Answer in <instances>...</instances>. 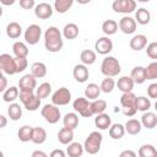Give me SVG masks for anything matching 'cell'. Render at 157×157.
<instances>
[{
    "mask_svg": "<svg viewBox=\"0 0 157 157\" xmlns=\"http://www.w3.org/2000/svg\"><path fill=\"white\" fill-rule=\"evenodd\" d=\"M63 45H64L63 36H61V32L59 31V28H56L55 26L48 27L47 31L44 32V47H45V49L50 53H56V52L61 50Z\"/></svg>",
    "mask_w": 157,
    "mask_h": 157,
    "instance_id": "cell-1",
    "label": "cell"
},
{
    "mask_svg": "<svg viewBox=\"0 0 157 157\" xmlns=\"http://www.w3.org/2000/svg\"><path fill=\"white\" fill-rule=\"evenodd\" d=\"M121 71V66L120 63L117 58L114 56H105L102 60L101 64V72L105 76V77H114L117 75H119Z\"/></svg>",
    "mask_w": 157,
    "mask_h": 157,
    "instance_id": "cell-2",
    "label": "cell"
},
{
    "mask_svg": "<svg viewBox=\"0 0 157 157\" xmlns=\"http://www.w3.org/2000/svg\"><path fill=\"white\" fill-rule=\"evenodd\" d=\"M103 136L98 131H92L83 142V151H86L90 155H96L101 150Z\"/></svg>",
    "mask_w": 157,
    "mask_h": 157,
    "instance_id": "cell-3",
    "label": "cell"
},
{
    "mask_svg": "<svg viewBox=\"0 0 157 157\" xmlns=\"http://www.w3.org/2000/svg\"><path fill=\"white\" fill-rule=\"evenodd\" d=\"M40 114L45 119V121L49 123V124L58 123L60 117H61L60 109L56 105H54V104H44L42 110H40Z\"/></svg>",
    "mask_w": 157,
    "mask_h": 157,
    "instance_id": "cell-4",
    "label": "cell"
},
{
    "mask_svg": "<svg viewBox=\"0 0 157 157\" xmlns=\"http://www.w3.org/2000/svg\"><path fill=\"white\" fill-rule=\"evenodd\" d=\"M71 101V92L66 87H60L56 90L52 96V104L59 107V105H66Z\"/></svg>",
    "mask_w": 157,
    "mask_h": 157,
    "instance_id": "cell-5",
    "label": "cell"
},
{
    "mask_svg": "<svg viewBox=\"0 0 157 157\" xmlns=\"http://www.w3.org/2000/svg\"><path fill=\"white\" fill-rule=\"evenodd\" d=\"M90 103L91 102L88 99H86L85 97H78L72 102V108L75 109V112H78L80 115H82L85 118H90L93 115Z\"/></svg>",
    "mask_w": 157,
    "mask_h": 157,
    "instance_id": "cell-6",
    "label": "cell"
},
{
    "mask_svg": "<svg viewBox=\"0 0 157 157\" xmlns=\"http://www.w3.org/2000/svg\"><path fill=\"white\" fill-rule=\"evenodd\" d=\"M42 37V28L38 25H29L25 31V40L29 45H34L39 42Z\"/></svg>",
    "mask_w": 157,
    "mask_h": 157,
    "instance_id": "cell-7",
    "label": "cell"
},
{
    "mask_svg": "<svg viewBox=\"0 0 157 157\" xmlns=\"http://www.w3.org/2000/svg\"><path fill=\"white\" fill-rule=\"evenodd\" d=\"M0 70L5 72L6 75H15L16 74V66H15V58H12L10 54H1L0 55Z\"/></svg>",
    "mask_w": 157,
    "mask_h": 157,
    "instance_id": "cell-8",
    "label": "cell"
},
{
    "mask_svg": "<svg viewBox=\"0 0 157 157\" xmlns=\"http://www.w3.org/2000/svg\"><path fill=\"white\" fill-rule=\"evenodd\" d=\"M112 9L119 13H130L136 10V2L134 0H115L112 4Z\"/></svg>",
    "mask_w": 157,
    "mask_h": 157,
    "instance_id": "cell-9",
    "label": "cell"
},
{
    "mask_svg": "<svg viewBox=\"0 0 157 157\" xmlns=\"http://www.w3.org/2000/svg\"><path fill=\"white\" fill-rule=\"evenodd\" d=\"M94 49L101 55H107L113 50V42L109 37H101L94 43Z\"/></svg>",
    "mask_w": 157,
    "mask_h": 157,
    "instance_id": "cell-10",
    "label": "cell"
},
{
    "mask_svg": "<svg viewBox=\"0 0 157 157\" xmlns=\"http://www.w3.org/2000/svg\"><path fill=\"white\" fill-rule=\"evenodd\" d=\"M136 26L137 23L135 22V20L130 16H124L119 20V23H118V27L119 29L125 33V34H132L135 31H136Z\"/></svg>",
    "mask_w": 157,
    "mask_h": 157,
    "instance_id": "cell-11",
    "label": "cell"
},
{
    "mask_svg": "<svg viewBox=\"0 0 157 157\" xmlns=\"http://www.w3.org/2000/svg\"><path fill=\"white\" fill-rule=\"evenodd\" d=\"M34 15L39 20H48L53 15V7L48 2H39L34 6Z\"/></svg>",
    "mask_w": 157,
    "mask_h": 157,
    "instance_id": "cell-12",
    "label": "cell"
},
{
    "mask_svg": "<svg viewBox=\"0 0 157 157\" xmlns=\"http://www.w3.org/2000/svg\"><path fill=\"white\" fill-rule=\"evenodd\" d=\"M20 91H34L37 87V78L32 74L23 75L18 81Z\"/></svg>",
    "mask_w": 157,
    "mask_h": 157,
    "instance_id": "cell-13",
    "label": "cell"
},
{
    "mask_svg": "<svg viewBox=\"0 0 157 157\" xmlns=\"http://www.w3.org/2000/svg\"><path fill=\"white\" fill-rule=\"evenodd\" d=\"M72 75H74V78L80 82V83H83L87 81L88 76H90V72H88V69L86 65L83 64H77L74 66V71H72Z\"/></svg>",
    "mask_w": 157,
    "mask_h": 157,
    "instance_id": "cell-14",
    "label": "cell"
},
{
    "mask_svg": "<svg viewBox=\"0 0 157 157\" xmlns=\"http://www.w3.org/2000/svg\"><path fill=\"white\" fill-rule=\"evenodd\" d=\"M130 48L135 52H139V50H142L146 45H147V37L145 34H136L131 39H130V43H129Z\"/></svg>",
    "mask_w": 157,
    "mask_h": 157,
    "instance_id": "cell-15",
    "label": "cell"
},
{
    "mask_svg": "<svg viewBox=\"0 0 157 157\" xmlns=\"http://www.w3.org/2000/svg\"><path fill=\"white\" fill-rule=\"evenodd\" d=\"M141 126L147 129H153L157 125V115L153 112H145L141 117Z\"/></svg>",
    "mask_w": 157,
    "mask_h": 157,
    "instance_id": "cell-16",
    "label": "cell"
},
{
    "mask_svg": "<svg viewBox=\"0 0 157 157\" xmlns=\"http://www.w3.org/2000/svg\"><path fill=\"white\" fill-rule=\"evenodd\" d=\"M94 125L99 130H107L112 125V118L108 114H105V113L97 114V117L94 118Z\"/></svg>",
    "mask_w": 157,
    "mask_h": 157,
    "instance_id": "cell-17",
    "label": "cell"
},
{
    "mask_svg": "<svg viewBox=\"0 0 157 157\" xmlns=\"http://www.w3.org/2000/svg\"><path fill=\"white\" fill-rule=\"evenodd\" d=\"M130 78L132 80L134 83L136 85H141L146 81V76H145V67L144 66H135L131 72H130Z\"/></svg>",
    "mask_w": 157,
    "mask_h": 157,
    "instance_id": "cell-18",
    "label": "cell"
},
{
    "mask_svg": "<svg viewBox=\"0 0 157 157\" xmlns=\"http://www.w3.org/2000/svg\"><path fill=\"white\" fill-rule=\"evenodd\" d=\"M134 82L130 78V76H121L120 78H118V82H117V86H118V90L121 91L123 93H128V92H131L132 88H134Z\"/></svg>",
    "mask_w": 157,
    "mask_h": 157,
    "instance_id": "cell-19",
    "label": "cell"
},
{
    "mask_svg": "<svg viewBox=\"0 0 157 157\" xmlns=\"http://www.w3.org/2000/svg\"><path fill=\"white\" fill-rule=\"evenodd\" d=\"M101 94V88L96 83H88L85 88V98L88 99V101H94V99H98Z\"/></svg>",
    "mask_w": 157,
    "mask_h": 157,
    "instance_id": "cell-20",
    "label": "cell"
},
{
    "mask_svg": "<svg viewBox=\"0 0 157 157\" xmlns=\"http://www.w3.org/2000/svg\"><path fill=\"white\" fill-rule=\"evenodd\" d=\"M63 123H64V128L70 129V130H75L78 125V115L76 113H66L64 115Z\"/></svg>",
    "mask_w": 157,
    "mask_h": 157,
    "instance_id": "cell-21",
    "label": "cell"
},
{
    "mask_svg": "<svg viewBox=\"0 0 157 157\" xmlns=\"http://www.w3.org/2000/svg\"><path fill=\"white\" fill-rule=\"evenodd\" d=\"M45 140H47V131L43 128H40V126L33 128L31 141L33 144H36V145H42L43 142H45Z\"/></svg>",
    "mask_w": 157,
    "mask_h": 157,
    "instance_id": "cell-22",
    "label": "cell"
},
{
    "mask_svg": "<svg viewBox=\"0 0 157 157\" xmlns=\"http://www.w3.org/2000/svg\"><path fill=\"white\" fill-rule=\"evenodd\" d=\"M58 140L60 144L63 145H69L74 140V130L66 129V128H61L58 132Z\"/></svg>",
    "mask_w": 157,
    "mask_h": 157,
    "instance_id": "cell-23",
    "label": "cell"
},
{
    "mask_svg": "<svg viewBox=\"0 0 157 157\" xmlns=\"http://www.w3.org/2000/svg\"><path fill=\"white\" fill-rule=\"evenodd\" d=\"M151 20V13L145 7H140L136 10V13H135V22L136 23H140V25H147Z\"/></svg>",
    "mask_w": 157,
    "mask_h": 157,
    "instance_id": "cell-24",
    "label": "cell"
},
{
    "mask_svg": "<svg viewBox=\"0 0 157 157\" xmlns=\"http://www.w3.org/2000/svg\"><path fill=\"white\" fill-rule=\"evenodd\" d=\"M22 33V27L20 23L17 22H10L7 26H6V34L9 38L11 39H16L21 36Z\"/></svg>",
    "mask_w": 157,
    "mask_h": 157,
    "instance_id": "cell-25",
    "label": "cell"
},
{
    "mask_svg": "<svg viewBox=\"0 0 157 157\" xmlns=\"http://www.w3.org/2000/svg\"><path fill=\"white\" fill-rule=\"evenodd\" d=\"M31 74L36 77V78H42L47 75V66L44 63L40 61H36L32 64L31 66Z\"/></svg>",
    "mask_w": 157,
    "mask_h": 157,
    "instance_id": "cell-26",
    "label": "cell"
},
{
    "mask_svg": "<svg viewBox=\"0 0 157 157\" xmlns=\"http://www.w3.org/2000/svg\"><path fill=\"white\" fill-rule=\"evenodd\" d=\"M141 123L137 119H129L124 125V129L129 135H137L141 131Z\"/></svg>",
    "mask_w": 157,
    "mask_h": 157,
    "instance_id": "cell-27",
    "label": "cell"
},
{
    "mask_svg": "<svg viewBox=\"0 0 157 157\" xmlns=\"http://www.w3.org/2000/svg\"><path fill=\"white\" fill-rule=\"evenodd\" d=\"M65 39H75L78 36V27L76 23H67L63 28V34Z\"/></svg>",
    "mask_w": 157,
    "mask_h": 157,
    "instance_id": "cell-28",
    "label": "cell"
},
{
    "mask_svg": "<svg viewBox=\"0 0 157 157\" xmlns=\"http://www.w3.org/2000/svg\"><path fill=\"white\" fill-rule=\"evenodd\" d=\"M12 52L15 54V58H27L28 47L23 42H15L12 45Z\"/></svg>",
    "mask_w": 157,
    "mask_h": 157,
    "instance_id": "cell-29",
    "label": "cell"
},
{
    "mask_svg": "<svg viewBox=\"0 0 157 157\" xmlns=\"http://www.w3.org/2000/svg\"><path fill=\"white\" fill-rule=\"evenodd\" d=\"M96 58H97L96 53H94L93 50H91V49H85V50H82L81 54H80V60H81L82 64L86 65V66L94 64Z\"/></svg>",
    "mask_w": 157,
    "mask_h": 157,
    "instance_id": "cell-30",
    "label": "cell"
},
{
    "mask_svg": "<svg viewBox=\"0 0 157 157\" xmlns=\"http://www.w3.org/2000/svg\"><path fill=\"white\" fill-rule=\"evenodd\" d=\"M32 132H33V128L29 126V125H23L18 129L17 131V136H18V140L22 141V142H28L31 141L32 139Z\"/></svg>",
    "mask_w": 157,
    "mask_h": 157,
    "instance_id": "cell-31",
    "label": "cell"
},
{
    "mask_svg": "<svg viewBox=\"0 0 157 157\" xmlns=\"http://www.w3.org/2000/svg\"><path fill=\"white\" fill-rule=\"evenodd\" d=\"M136 112L140 110V112H148L150 107H151V102L147 97L145 96H140V97H136L135 99V104H134Z\"/></svg>",
    "mask_w": 157,
    "mask_h": 157,
    "instance_id": "cell-32",
    "label": "cell"
},
{
    "mask_svg": "<svg viewBox=\"0 0 157 157\" xmlns=\"http://www.w3.org/2000/svg\"><path fill=\"white\" fill-rule=\"evenodd\" d=\"M125 134V129H124V125L117 123V124H112L110 128H109V136L113 139V140H119L124 136Z\"/></svg>",
    "mask_w": 157,
    "mask_h": 157,
    "instance_id": "cell-33",
    "label": "cell"
},
{
    "mask_svg": "<svg viewBox=\"0 0 157 157\" xmlns=\"http://www.w3.org/2000/svg\"><path fill=\"white\" fill-rule=\"evenodd\" d=\"M66 153L69 157H81L83 153V146L78 142H71L66 148Z\"/></svg>",
    "mask_w": 157,
    "mask_h": 157,
    "instance_id": "cell-34",
    "label": "cell"
},
{
    "mask_svg": "<svg viewBox=\"0 0 157 157\" xmlns=\"http://www.w3.org/2000/svg\"><path fill=\"white\" fill-rule=\"evenodd\" d=\"M7 114L11 120L16 121L22 117V108L20 107L18 103H10V105L7 108Z\"/></svg>",
    "mask_w": 157,
    "mask_h": 157,
    "instance_id": "cell-35",
    "label": "cell"
},
{
    "mask_svg": "<svg viewBox=\"0 0 157 157\" xmlns=\"http://www.w3.org/2000/svg\"><path fill=\"white\" fill-rule=\"evenodd\" d=\"M102 31L107 36H113L118 31V23L114 20H105L102 23Z\"/></svg>",
    "mask_w": 157,
    "mask_h": 157,
    "instance_id": "cell-36",
    "label": "cell"
},
{
    "mask_svg": "<svg viewBox=\"0 0 157 157\" xmlns=\"http://www.w3.org/2000/svg\"><path fill=\"white\" fill-rule=\"evenodd\" d=\"M50 93H52V86H50L49 82H43V83H40L36 88V96L39 99H43V98L49 97Z\"/></svg>",
    "mask_w": 157,
    "mask_h": 157,
    "instance_id": "cell-37",
    "label": "cell"
},
{
    "mask_svg": "<svg viewBox=\"0 0 157 157\" xmlns=\"http://www.w3.org/2000/svg\"><path fill=\"white\" fill-rule=\"evenodd\" d=\"M90 107H91V110L93 113V115L96 114H102L104 113L105 108H107V102L104 99H94L90 103Z\"/></svg>",
    "mask_w": 157,
    "mask_h": 157,
    "instance_id": "cell-38",
    "label": "cell"
},
{
    "mask_svg": "<svg viewBox=\"0 0 157 157\" xmlns=\"http://www.w3.org/2000/svg\"><path fill=\"white\" fill-rule=\"evenodd\" d=\"M17 97H18V88L15 87V86H11V87L6 88L4 91V94H2V99L6 103H13V101Z\"/></svg>",
    "mask_w": 157,
    "mask_h": 157,
    "instance_id": "cell-39",
    "label": "cell"
},
{
    "mask_svg": "<svg viewBox=\"0 0 157 157\" xmlns=\"http://www.w3.org/2000/svg\"><path fill=\"white\" fill-rule=\"evenodd\" d=\"M139 157H157V150L153 145H142L139 148Z\"/></svg>",
    "mask_w": 157,
    "mask_h": 157,
    "instance_id": "cell-40",
    "label": "cell"
},
{
    "mask_svg": "<svg viewBox=\"0 0 157 157\" xmlns=\"http://www.w3.org/2000/svg\"><path fill=\"white\" fill-rule=\"evenodd\" d=\"M74 1L72 0H55L54 2V9L56 10V12L59 13H65L71 6H72Z\"/></svg>",
    "mask_w": 157,
    "mask_h": 157,
    "instance_id": "cell-41",
    "label": "cell"
},
{
    "mask_svg": "<svg viewBox=\"0 0 157 157\" xmlns=\"http://www.w3.org/2000/svg\"><path fill=\"white\" fill-rule=\"evenodd\" d=\"M135 99L136 96L132 92H128V93H123L120 97V104L123 108H128V107H134L135 104Z\"/></svg>",
    "mask_w": 157,
    "mask_h": 157,
    "instance_id": "cell-42",
    "label": "cell"
},
{
    "mask_svg": "<svg viewBox=\"0 0 157 157\" xmlns=\"http://www.w3.org/2000/svg\"><path fill=\"white\" fill-rule=\"evenodd\" d=\"M114 86H115V81L113 80V77H105L102 80L99 88H101V92L110 93L114 90Z\"/></svg>",
    "mask_w": 157,
    "mask_h": 157,
    "instance_id": "cell-43",
    "label": "cell"
},
{
    "mask_svg": "<svg viewBox=\"0 0 157 157\" xmlns=\"http://www.w3.org/2000/svg\"><path fill=\"white\" fill-rule=\"evenodd\" d=\"M145 76L146 80H156L157 78V63L153 61L145 67Z\"/></svg>",
    "mask_w": 157,
    "mask_h": 157,
    "instance_id": "cell-44",
    "label": "cell"
},
{
    "mask_svg": "<svg viewBox=\"0 0 157 157\" xmlns=\"http://www.w3.org/2000/svg\"><path fill=\"white\" fill-rule=\"evenodd\" d=\"M25 108L27 109V110H29V112H34V110H37L39 107H40V99L36 96V93H34V96L33 97H31L25 104Z\"/></svg>",
    "mask_w": 157,
    "mask_h": 157,
    "instance_id": "cell-45",
    "label": "cell"
},
{
    "mask_svg": "<svg viewBox=\"0 0 157 157\" xmlns=\"http://www.w3.org/2000/svg\"><path fill=\"white\" fill-rule=\"evenodd\" d=\"M28 61L27 58H15V66H16V74L22 72L27 69Z\"/></svg>",
    "mask_w": 157,
    "mask_h": 157,
    "instance_id": "cell-46",
    "label": "cell"
},
{
    "mask_svg": "<svg viewBox=\"0 0 157 157\" xmlns=\"http://www.w3.org/2000/svg\"><path fill=\"white\" fill-rule=\"evenodd\" d=\"M146 54H147V56H150L151 59H157V43H156V42H151V43L147 45Z\"/></svg>",
    "mask_w": 157,
    "mask_h": 157,
    "instance_id": "cell-47",
    "label": "cell"
},
{
    "mask_svg": "<svg viewBox=\"0 0 157 157\" xmlns=\"http://www.w3.org/2000/svg\"><path fill=\"white\" fill-rule=\"evenodd\" d=\"M18 96H20V101L22 102V104H25L31 97L34 96V91H20Z\"/></svg>",
    "mask_w": 157,
    "mask_h": 157,
    "instance_id": "cell-48",
    "label": "cell"
},
{
    "mask_svg": "<svg viewBox=\"0 0 157 157\" xmlns=\"http://www.w3.org/2000/svg\"><path fill=\"white\" fill-rule=\"evenodd\" d=\"M20 6L25 10H31L36 6L34 0H20Z\"/></svg>",
    "mask_w": 157,
    "mask_h": 157,
    "instance_id": "cell-49",
    "label": "cell"
},
{
    "mask_svg": "<svg viewBox=\"0 0 157 157\" xmlns=\"http://www.w3.org/2000/svg\"><path fill=\"white\" fill-rule=\"evenodd\" d=\"M147 94L150 98H157V83L153 82L147 87Z\"/></svg>",
    "mask_w": 157,
    "mask_h": 157,
    "instance_id": "cell-50",
    "label": "cell"
},
{
    "mask_svg": "<svg viewBox=\"0 0 157 157\" xmlns=\"http://www.w3.org/2000/svg\"><path fill=\"white\" fill-rule=\"evenodd\" d=\"M48 157H66V153H65V151L56 148V150H53Z\"/></svg>",
    "mask_w": 157,
    "mask_h": 157,
    "instance_id": "cell-51",
    "label": "cell"
},
{
    "mask_svg": "<svg viewBox=\"0 0 157 157\" xmlns=\"http://www.w3.org/2000/svg\"><path fill=\"white\" fill-rule=\"evenodd\" d=\"M135 113H136L135 107H128V108H123V114H124L125 117H132V115H135Z\"/></svg>",
    "mask_w": 157,
    "mask_h": 157,
    "instance_id": "cell-52",
    "label": "cell"
},
{
    "mask_svg": "<svg viewBox=\"0 0 157 157\" xmlns=\"http://www.w3.org/2000/svg\"><path fill=\"white\" fill-rule=\"evenodd\" d=\"M119 157H137V156L132 150H124L123 152H120Z\"/></svg>",
    "mask_w": 157,
    "mask_h": 157,
    "instance_id": "cell-53",
    "label": "cell"
},
{
    "mask_svg": "<svg viewBox=\"0 0 157 157\" xmlns=\"http://www.w3.org/2000/svg\"><path fill=\"white\" fill-rule=\"evenodd\" d=\"M6 88H7V78L5 76H1L0 77V93L4 92Z\"/></svg>",
    "mask_w": 157,
    "mask_h": 157,
    "instance_id": "cell-54",
    "label": "cell"
},
{
    "mask_svg": "<svg viewBox=\"0 0 157 157\" xmlns=\"http://www.w3.org/2000/svg\"><path fill=\"white\" fill-rule=\"evenodd\" d=\"M31 157H48V155L44 152V151H40V150H36L32 152V156Z\"/></svg>",
    "mask_w": 157,
    "mask_h": 157,
    "instance_id": "cell-55",
    "label": "cell"
},
{
    "mask_svg": "<svg viewBox=\"0 0 157 157\" xmlns=\"http://www.w3.org/2000/svg\"><path fill=\"white\" fill-rule=\"evenodd\" d=\"M6 124H7V119H6L2 114H0V129L5 128V126H6Z\"/></svg>",
    "mask_w": 157,
    "mask_h": 157,
    "instance_id": "cell-56",
    "label": "cell"
},
{
    "mask_svg": "<svg viewBox=\"0 0 157 157\" xmlns=\"http://www.w3.org/2000/svg\"><path fill=\"white\" fill-rule=\"evenodd\" d=\"M0 2L2 4V5H6V6H9V5H12L13 2H15V0H0Z\"/></svg>",
    "mask_w": 157,
    "mask_h": 157,
    "instance_id": "cell-57",
    "label": "cell"
},
{
    "mask_svg": "<svg viewBox=\"0 0 157 157\" xmlns=\"http://www.w3.org/2000/svg\"><path fill=\"white\" fill-rule=\"evenodd\" d=\"M1 15H2V7L0 6V17H1Z\"/></svg>",
    "mask_w": 157,
    "mask_h": 157,
    "instance_id": "cell-58",
    "label": "cell"
},
{
    "mask_svg": "<svg viewBox=\"0 0 157 157\" xmlns=\"http://www.w3.org/2000/svg\"><path fill=\"white\" fill-rule=\"evenodd\" d=\"M0 157H4V153H2V151H0Z\"/></svg>",
    "mask_w": 157,
    "mask_h": 157,
    "instance_id": "cell-59",
    "label": "cell"
},
{
    "mask_svg": "<svg viewBox=\"0 0 157 157\" xmlns=\"http://www.w3.org/2000/svg\"><path fill=\"white\" fill-rule=\"evenodd\" d=\"M1 76H4V75H2V71L0 70V77H1Z\"/></svg>",
    "mask_w": 157,
    "mask_h": 157,
    "instance_id": "cell-60",
    "label": "cell"
}]
</instances>
